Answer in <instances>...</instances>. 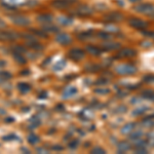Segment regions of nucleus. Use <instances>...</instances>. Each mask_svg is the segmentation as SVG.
Segmentation results:
<instances>
[{
	"label": "nucleus",
	"instance_id": "23",
	"mask_svg": "<svg viewBox=\"0 0 154 154\" xmlns=\"http://www.w3.org/2000/svg\"><path fill=\"white\" fill-rule=\"evenodd\" d=\"M28 46H29L30 48L37 49V51H39V49H42V45H41V44H39V43H38V41H37V40L28 42Z\"/></svg>",
	"mask_w": 154,
	"mask_h": 154
},
{
	"label": "nucleus",
	"instance_id": "18",
	"mask_svg": "<svg viewBox=\"0 0 154 154\" xmlns=\"http://www.w3.org/2000/svg\"><path fill=\"white\" fill-rule=\"evenodd\" d=\"M94 34V31L93 30H88V31H85V32H82L78 35V39L80 40H86V39L91 38Z\"/></svg>",
	"mask_w": 154,
	"mask_h": 154
},
{
	"label": "nucleus",
	"instance_id": "34",
	"mask_svg": "<svg viewBox=\"0 0 154 154\" xmlns=\"http://www.w3.org/2000/svg\"><path fill=\"white\" fill-rule=\"evenodd\" d=\"M142 33L145 36L149 37V38H154V32H150V31H146V30H142Z\"/></svg>",
	"mask_w": 154,
	"mask_h": 154
},
{
	"label": "nucleus",
	"instance_id": "36",
	"mask_svg": "<svg viewBox=\"0 0 154 154\" xmlns=\"http://www.w3.org/2000/svg\"><path fill=\"white\" fill-rule=\"evenodd\" d=\"M78 141L77 140H74V141H72V142L69 143V145H68V147L69 148H71V149H73V148H76L77 146H78Z\"/></svg>",
	"mask_w": 154,
	"mask_h": 154
},
{
	"label": "nucleus",
	"instance_id": "32",
	"mask_svg": "<svg viewBox=\"0 0 154 154\" xmlns=\"http://www.w3.org/2000/svg\"><path fill=\"white\" fill-rule=\"evenodd\" d=\"M142 135H143L142 133H140V131H137V133H135V134H131V140H137V139H140Z\"/></svg>",
	"mask_w": 154,
	"mask_h": 154
},
{
	"label": "nucleus",
	"instance_id": "30",
	"mask_svg": "<svg viewBox=\"0 0 154 154\" xmlns=\"http://www.w3.org/2000/svg\"><path fill=\"white\" fill-rule=\"evenodd\" d=\"M26 51V48H23L22 45H17L14 48V53H19V54H24Z\"/></svg>",
	"mask_w": 154,
	"mask_h": 154
},
{
	"label": "nucleus",
	"instance_id": "4",
	"mask_svg": "<svg viewBox=\"0 0 154 154\" xmlns=\"http://www.w3.org/2000/svg\"><path fill=\"white\" fill-rule=\"evenodd\" d=\"M136 11L140 12L143 14H147V16H153L154 14V6L150 3H142L138 4L134 7Z\"/></svg>",
	"mask_w": 154,
	"mask_h": 154
},
{
	"label": "nucleus",
	"instance_id": "27",
	"mask_svg": "<svg viewBox=\"0 0 154 154\" xmlns=\"http://www.w3.org/2000/svg\"><path fill=\"white\" fill-rule=\"evenodd\" d=\"M131 148V146L126 143H121L120 145H118V149H119V152H125L126 150Z\"/></svg>",
	"mask_w": 154,
	"mask_h": 154
},
{
	"label": "nucleus",
	"instance_id": "10",
	"mask_svg": "<svg viewBox=\"0 0 154 154\" xmlns=\"http://www.w3.org/2000/svg\"><path fill=\"white\" fill-rule=\"evenodd\" d=\"M56 41L61 45H68L72 42V38L69 34L67 33H59L56 36Z\"/></svg>",
	"mask_w": 154,
	"mask_h": 154
},
{
	"label": "nucleus",
	"instance_id": "6",
	"mask_svg": "<svg viewBox=\"0 0 154 154\" xmlns=\"http://www.w3.org/2000/svg\"><path fill=\"white\" fill-rule=\"evenodd\" d=\"M128 25L133 28L139 29V30H145L148 27V23L139 18H131L128 20Z\"/></svg>",
	"mask_w": 154,
	"mask_h": 154
},
{
	"label": "nucleus",
	"instance_id": "33",
	"mask_svg": "<svg viewBox=\"0 0 154 154\" xmlns=\"http://www.w3.org/2000/svg\"><path fill=\"white\" fill-rule=\"evenodd\" d=\"M144 81L146 82H149V83H152L154 82V75H147L144 77Z\"/></svg>",
	"mask_w": 154,
	"mask_h": 154
},
{
	"label": "nucleus",
	"instance_id": "29",
	"mask_svg": "<svg viewBox=\"0 0 154 154\" xmlns=\"http://www.w3.org/2000/svg\"><path fill=\"white\" fill-rule=\"evenodd\" d=\"M43 30L48 33V32H58L59 28H57L56 26H45L43 28Z\"/></svg>",
	"mask_w": 154,
	"mask_h": 154
},
{
	"label": "nucleus",
	"instance_id": "39",
	"mask_svg": "<svg viewBox=\"0 0 154 154\" xmlns=\"http://www.w3.org/2000/svg\"><path fill=\"white\" fill-rule=\"evenodd\" d=\"M107 82H108V80H106V79H105V80H101V81H97V84H103V83H107Z\"/></svg>",
	"mask_w": 154,
	"mask_h": 154
},
{
	"label": "nucleus",
	"instance_id": "37",
	"mask_svg": "<svg viewBox=\"0 0 154 154\" xmlns=\"http://www.w3.org/2000/svg\"><path fill=\"white\" fill-rule=\"evenodd\" d=\"M96 93H98V94H107V93H109V89H107V88H105V89H102V88H99V89H96Z\"/></svg>",
	"mask_w": 154,
	"mask_h": 154
},
{
	"label": "nucleus",
	"instance_id": "15",
	"mask_svg": "<svg viewBox=\"0 0 154 154\" xmlns=\"http://www.w3.org/2000/svg\"><path fill=\"white\" fill-rule=\"evenodd\" d=\"M77 93V88L75 86H67L63 91L64 98H70V97L74 96Z\"/></svg>",
	"mask_w": 154,
	"mask_h": 154
},
{
	"label": "nucleus",
	"instance_id": "35",
	"mask_svg": "<svg viewBox=\"0 0 154 154\" xmlns=\"http://www.w3.org/2000/svg\"><path fill=\"white\" fill-rule=\"evenodd\" d=\"M16 139H18V136H16V135H9V136H5V137H3V140H4V141L16 140Z\"/></svg>",
	"mask_w": 154,
	"mask_h": 154
},
{
	"label": "nucleus",
	"instance_id": "19",
	"mask_svg": "<svg viewBox=\"0 0 154 154\" xmlns=\"http://www.w3.org/2000/svg\"><path fill=\"white\" fill-rule=\"evenodd\" d=\"M59 23L62 24L63 26H69V25H71L73 23V20L71 18H68V17H60L58 19Z\"/></svg>",
	"mask_w": 154,
	"mask_h": 154
},
{
	"label": "nucleus",
	"instance_id": "13",
	"mask_svg": "<svg viewBox=\"0 0 154 154\" xmlns=\"http://www.w3.org/2000/svg\"><path fill=\"white\" fill-rule=\"evenodd\" d=\"M37 21L40 24H51L53 21V16L49 14H42L37 17Z\"/></svg>",
	"mask_w": 154,
	"mask_h": 154
},
{
	"label": "nucleus",
	"instance_id": "16",
	"mask_svg": "<svg viewBox=\"0 0 154 154\" xmlns=\"http://www.w3.org/2000/svg\"><path fill=\"white\" fill-rule=\"evenodd\" d=\"M119 48H120V43H117V42H107L103 44V49L105 51H115Z\"/></svg>",
	"mask_w": 154,
	"mask_h": 154
},
{
	"label": "nucleus",
	"instance_id": "11",
	"mask_svg": "<svg viewBox=\"0 0 154 154\" xmlns=\"http://www.w3.org/2000/svg\"><path fill=\"white\" fill-rule=\"evenodd\" d=\"M137 54V51L133 48H125L123 49H121L120 51L117 54V56L115 57L116 59H123V58H131V57H135Z\"/></svg>",
	"mask_w": 154,
	"mask_h": 154
},
{
	"label": "nucleus",
	"instance_id": "7",
	"mask_svg": "<svg viewBox=\"0 0 154 154\" xmlns=\"http://www.w3.org/2000/svg\"><path fill=\"white\" fill-rule=\"evenodd\" d=\"M104 19L106 20L107 22H110V23H119V22L123 21L125 17H123L122 14L118 11H114V12H110V14H106L104 17Z\"/></svg>",
	"mask_w": 154,
	"mask_h": 154
},
{
	"label": "nucleus",
	"instance_id": "22",
	"mask_svg": "<svg viewBox=\"0 0 154 154\" xmlns=\"http://www.w3.org/2000/svg\"><path fill=\"white\" fill-rule=\"evenodd\" d=\"M134 128H135V123H128V125H125L122 128L121 133L122 134H130V133H131V131H133Z\"/></svg>",
	"mask_w": 154,
	"mask_h": 154
},
{
	"label": "nucleus",
	"instance_id": "12",
	"mask_svg": "<svg viewBox=\"0 0 154 154\" xmlns=\"http://www.w3.org/2000/svg\"><path fill=\"white\" fill-rule=\"evenodd\" d=\"M76 12L81 17H89L93 14V9L88 5H79L77 7Z\"/></svg>",
	"mask_w": 154,
	"mask_h": 154
},
{
	"label": "nucleus",
	"instance_id": "2",
	"mask_svg": "<svg viewBox=\"0 0 154 154\" xmlns=\"http://www.w3.org/2000/svg\"><path fill=\"white\" fill-rule=\"evenodd\" d=\"M11 21L17 26L20 27H27L31 24V21H30L29 18L25 16H21V14H14V16H11L9 17Z\"/></svg>",
	"mask_w": 154,
	"mask_h": 154
},
{
	"label": "nucleus",
	"instance_id": "28",
	"mask_svg": "<svg viewBox=\"0 0 154 154\" xmlns=\"http://www.w3.org/2000/svg\"><path fill=\"white\" fill-rule=\"evenodd\" d=\"M32 33H35L36 35L41 36V37H46V36H48V34H46V32L44 31V30L39 31V30H37V29H33V30H32Z\"/></svg>",
	"mask_w": 154,
	"mask_h": 154
},
{
	"label": "nucleus",
	"instance_id": "31",
	"mask_svg": "<svg viewBox=\"0 0 154 154\" xmlns=\"http://www.w3.org/2000/svg\"><path fill=\"white\" fill-rule=\"evenodd\" d=\"M91 153H94V154H96V153L103 154V153H105V150H104L103 148H101V147H95L93 150H91Z\"/></svg>",
	"mask_w": 154,
	"mask_h": 154
},
{
	"label": "nucleus",
	"instance_id": "25",
	"mask_svg": "<svg viewBox=\"0 0 154 154\" xmlns=\"http://www.w3.org/2000/svg\"><path fill=\"white\" fill-rule=\"evenodd\" d=\"M65 66H66V63H65V61H60L58 64H56V65L54 66V71H60V70H62V69H64L65 68Z\"/></svg>",
	"mask_w": 154,
	"mask_h": 154
},
{
	"label": "nucleus",
	"instance_id": "41",
	"mask_svg": "<svg viewBox=\"0 0 154 154\" xmlns=\"http://www.w3.org/2000/svg\"><path fill=\"white\" fill-rule=\"evenodd\" d=\"M53 149H54V150H60V151H61V150H63V147H57V146H54Z\"/></svg>",
	"mask_w": 154,
	"mask_h": 154
},
{
	"label": "nucleus",
	"instance_id": "24",
	"mask_svg": "<svg viewBox=\"0 0 154 154\" xmlns=\"http://www.w3.org/2000/svg\"><path fill=\"white\" fill-rule=\"evenodd\" d=\"M11 77V73H9L8 71H0V79L2 80H9Z\"/></svg>",
	"mask_w": 154,
	"mask_h": 154
},
{
	"label": "nucleus",
	"instance_id": "8",
	"mask_svg": "<svg viewBox=\"0 0 154 154\" xmlns=\"http://www.w3.org/2000/svg\"><path fill=\"white\" fill-rule=\"evenodd\" d=\"M75 2H77V0H54L51 5L58 9H65Z\"/></svg>",
	"mask_w": 154,
	"mask_h": 154
},
{
	"label": "nucleus",
	"instance_id": "9",
	"mask_svg": "<svg viewBox=\"0 0 154 154\" xmlns=\"http://www.w3.org/2000/svg\"><path fill=\"white\" fill-rule=\"evenodd\" d=\"M68 56L71 60L78 62V61H80V60H82L84 58L85 53H84L82 49H80V48H72L71 51L68 53Z\"/></svg>",
	"mask_w": 154,
	"mask_h": 154
},
{
	"label": "nucleus",
	"instance_id": "44",
	"mask_svg": "<svg viewBox=\"0 0 154 154\" xmlns=\"http://www.w3.org/2000/svg\"><path fill=\"white\" fill-rule=\"evenodd\" d=\"M131 2H134V3H135V2H138V1H140V0H130Z\"/></svg>",
	"mask_w": 154,
	"mask_h": 154
},
{
	"label": "nucleus",
	"instance_id": "38",
	"mask_svg": "<svg viewBox=\"0 0 154 154\" xmlns=\"http://www.w3.org/2000/svg\"><path fill=\"white\" fill-rule=\"evenodd\" d=\"M5 27H6L5 22H4L2 19H0V29H3V28H5Z\"/></svg>",
	"mask_w": 154,
	"mask_h": 154
},
{
	"label": "nucleus",
	"instance_id": "42",
	"mask_svg": "<svg viewBox=\"0 0 154 154\" xmlns=\"http://www.w3.org/2000/svg\"><path fill=\"white\" fill-rule=\"evenodd\" d=\"M6 112H5V110H3V109H1L0 108V115H4Z\"/></svg>",
	"mask_w": 154,
	"mask_h": 154
},
{
	"label": "nucleus",
	"instance_id": "26",
	"mask_svg": "<svg viewBox=\"0 0 154 154\" xmlns=\"http://www.w3.org/2000/svg\"><path fill=\"white\" fill-rule=\"evenodd\" d=\"M98 37L101 39H104V40H108V39L111 38V35L109 33H107V32H99L98 33Z\"/></svg>",
	"mask_w": 154,
	"mask_h": 154
},
{
	"label": "nucleus",
	"instance_id": "14",
	"mask_svg": "<svg viewBox=\"0 0 154 154\" xmlns=\"http://www.w3.org/2000/svg\"><path fill=\"white\" fill-rule=\"evenodd\" d=\"M86 51H88V54H91V56H95V57L100 56L102 54V49H100L98 46H95V45H88L86 46Z\"/></svg>",
	"mask_w": 154,
	"mask_h": 154
},
{
	"label": "nucleus",
	"instance_id": "5",
	"mask_svg": "<svg viewBox=\"0 0 154 154\" xmlns=\"http://www.w3.org/2000/svg\"><path fill=\"white\" fill-rule=\"evenodd\" d=\"M20 37V34L12 31H5L0 29V41H14Z\"/></svg>",
	"mask_w": 154,
	"mask_h": 154
},
{
	"label": "nucleus",
	"instance_id": "43",
	"mask_svg": "<svg viewBox=\"0 0 154 154\" xmlns=\"http://www.w3.org/2000/svg\"><path fill=\"white\" fill-rule=\"evenodd\" d=\"M6 64H5V62L4 61H0V67H4Z\"/></svg>",
	"mask_w": 154,
	"mask_h": 154
},
{
	"label": "nucleus",
	"instance_id": "17",
	"mask_svg": "<svg viewBox=\"0 0 154 154\" xmlns=\"http://www.w3.org/2000/svg\"><path fill=\"white\" fill-rule=\"evenodd\" d=\"M18 89L21 94H27L31 91V85L27 82H20L18 83Z\"/></svg>",
	"mask_w": 154,
	"mask_h": 154
},
{
	"label": "nucleus",
	"instance_id": "40",
	"mask_svg": "<svg viewBox=\"0 0 154 154\" xmlns=\"http://www.w3.org/2000/svg\"><path fill=\"white\" fill-rule=\"evenodd\" d=\"M142 45H152V43L151 42H148V41H146V42H142Z\"/></svg>",
	"mask_w": 154,
	"mask_h": 154
},
{
	"label": "nucleus",
	"instance_id": "3",
	"mask_svg": "<svg viewBox=\"0 0 154 154\" xmlns=\"http://www.w3.org/2000/svg\"><path fill=\"white\" fill-rule=\"evenodd\" d=\"M30 0H2V5L9 9H14L19 6L28 5Z\"/></svg>",
	"mask_w": 154,
	"mask_h": 154
},
{
	"label": "nucleus",
	"instance_id": "20",
	"mask_svg": "<svg viewBox=\"0 0 154 154\" xmlns=\"http://www.w3.org/2000/svg\"><path fill=\"white\" fill-rule=\"evenodd\" d=\"M14 60L17 61V63L21 64V65H23V64L26 63V59H25V57H24V54H23L14 53Z\"/></svg>",
	"mask_w": 154,
	"mask_h": 154
},
{
	"label": "nucleus",
	"instance_id": "21",
	"mask_svg": "<svg viewBox=\"0 0 154 154\" xmlns=\"http://www.w3.org/2000/svg\"><path fill=\"white\" fill-rule=\"evenodd\" d=\"M28 142L29 144H31V145H36L37 143L40 142V139H39V137L36 136L35 134H31V135H29L28 137Z\"/></svg>",
	"mask_w": 154,
	"mask_h": 154
},
{
	"label": "nucleus",
	"instance_id": "1",
	"mask_svg": "<svg viewBox=\"0 0 154 154\" xmlns=\"http://www.w3.org/2000/svg\"><path fill=\"white\" fill-rule=\"evenodd\" d=\"M115 71L120 75H131V74H135L137 72V67L131 65V64H122V65L116 67Z\"/></svg>",
	"mask_w": 154,
	"mask_h": 154
}]
</instances>
